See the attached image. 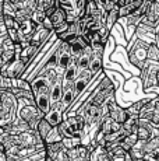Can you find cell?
Instances as JSON below:
<instances>
[{
  "label": "cell",
  "instance_id": "24",
  "mask_svg": "<svg viewBox=\"0 0 159 161\" xmlns=\"http://www.w3.org/2000/svg\"><path fill=\"white\" fill-rule=\"evenodd\" d=\"M156 101V100H155ZM156 114H159V101H156Z\"/></svg>",
  "mask_w": 159,
  "mask_h": 161
},
{
  "label": "cell",
  "instance_id": "27",
  "mask_svg": "<svg viewBox=\"0 0 159 161\" xmlns=\"http://www.w3.org/2000/svg\"><path fill=\"white\" fill-rule=\"evenodd\" d=\"M46 161H50V160H49V158H48V157H46Z\"/></svg>",
  "mask_w": 159,
  "mask_h": 161
},
{
  "label": "cell",
  "instance_id": "8",
  "mask_svg": "<svg viewBox=\"0 0 159 161\" xmlns=\"http://www.w3.org/2000/svg\"><path fill=\"white\" fill-rule=\"evenodd\" d=\"M45 118H46V120L50 123L52 126H53V128H59V126L63 123V120L66 119V115H64V111L62 108V104H60V105H54V107L50 109V112H49Z\"/></svg>",
  "mask_w": 159,
  "mask_h": 161
},
{
  "label": "cell",
  "instance_id": "26",
  "mask_svg": "<svg viewBox=\"0 0 159 161\" xmlns=\"http://www.w3.org/2000/svg\"><path fill=\"white\" fill-rule=\"evenodd\" d=\"M155 100H156V101H159V92H158L156 95H155Z\"/></svg>",
  "mask_w": 159,
  "mask_h": 161
},
{
  "label": "cell",
  "instance_id": "5",
  "mask_svg": "<svg viewBox=\"0 0 159 161\" xmlns=\"http://www.w3.org/2000/svg\"><path fill=\"white\" fill-rule=\"evenodd\" d=\"M106 108H108L109 116H110L113 120H116L117 123H120L121 126H123L128 120V118H130L127 114V111H126V108L120 107V105L117 104V101H116V98H113V100L109 101V103L106 104Z\"/></svg>",
  "mask_w": 159,
  "mask_h": 161
},
{
  "label": "cell",
  "instance_id": "6",
  "mask_svg": "<svg viewBox=\"0 0 159 161\" xmlns=\"http://www.w3.org/2000/svg\"><path fill=\"white\" fill-rule=\"evenodd\" d=\"M45 151H46V157L50 161H67V148L63 144V142L54 144H46Z\"/></svg>",
  "mask_w": 159,
  "mask_h": 161
},
{
  "label": "cell",
  "instance_id": "18",
  "mask_svg": "<svg viewBox=\"0 0 159 161\" xmlns=\"http://www.w3.org/2000/svg\"><path fill=\"white\" fill-rule=\"evenodd\" d=\"M140 128V116H130L128 120L123 125V130L127 135H137Z\"/></svg>",
  "mask_w": 159,
  "mask_h": 161
},
{
  "label": "cell",
  "instance_id": "23",
  "mask_svg": "<svg viewBox=\"0 0 159 161\" xmlns=\"http://www.w3.org/2000/svg\"><path fill=\"white\" fill-rule=\"evenodd\" d=\"M148 60L159 63V46L155 42H151L148 48Z\"/></svg>",
  "mask_w": 159,
  "mask_h": 161
},
{
  "label": "cell",
  "instance_id": "2",
  "mask_svg": "<svg viewBox=\"0 0 159 161\" xmlns=\"http://www.w3.org/2000/svg\"><path fill=\"white\" fill-rule=\"evenodd\" d=\"M148 48L149 44L142 39L137 38V39H131L130 44L127 45V56L130 63L136 67L137 70L141 72V69L144 67V64L148 60Z\"/></svg>",
  "mask_w": 159,
  "mask_h": 161
},
{
  "label": "cell",
  "instance_id": "9",
  "mask_svg": "<svg viewBox=\"0 0 159 161\" xmlns=\"http://www.w3.org/2000/svg\"><path fill=\"white\" fill-rule=\"evenodd\" d=\"M103 55H105V51H96L94 52V58L91 60L90 64V72L94 74V77L102 76L103 74Z\"/></svg>",
  "mask_w": 159,
  "mask_h": 161
},
{
  "label": "cell",
  "instance_id": "21",
  "mask_svg": "<svg viewBox=\"0 0 159 161\" xmlns=\"http://www.w3.org/2000/svg\"><path fill=\"white\" fill-rule=\"evenodd\" d=\"M119 20H120V14H119V7L116 6V7L110 11V13L106 15V23H105V25L108 27L109 31H112L113 27H115L116 24L119 23Z\"/></svg>",
  "mask_w": 159,
  "mask_h": 161
},
{
  "label": "cell",
  "instance_id": "16",
  "mask_svg": "<svg viewBox=\"0 0 159 161\" xmlns=\"http://www.w3.org/2000/svg\"><path fill=\"white\" fill-rule=\"evenodd\" d=\"M144 4V0H131L130 3L126 6V7L119 8V14H120V18H127L130 17L131 14H134L140 7Z\"/></svg>",
  "mask_w": 159,
  "mask_h": 161
},
{
  "label": "cell",
  "instance_id": "19",
  "mask_svg": "<svg viewBox=\"0 0 159 161\" xmlns=\"http://www.w3.org/2000/svg\"><path fill=\"white\" fill-rule=\"evenodd\" d=\"M138 143H140V140H138V136L137 135H127L126 137L120 142V146L123 147L127 153H130V151L133 150Z\"/></svg>",
  "mask_w": 159,
  "mask_h": 161
},
{
  "label": "cell",
  "instance_id": "12",
  "mask_svg": "<svg viewBox=\"0 0 159 161\" xmlns=\"http://www.w3.org/2000/svg\"><path fill=\"white\" fill-rule=\"evenodd\" d=\"M69 45H70V52H71V55L74 56V59H78L85 52V49L90 46L88 42L84 39V36H77V38L70 42Z\"/></svg>",
  "mask_w": 159,
  "mask_h": 161
},
{
  "label": "cell",
  "instance_id": "22",
  "mask_svg": "<svg viewBox=\"0 0 159 161\" xmlns=\"http://www.w3.org/2000/svg\"><path fill=\"white\" fill-rule=\"evenodd\" d=\"M64 140V137L62 136V133H60L59 128H53V130L50 132V135L48 136V139L45 140V143L46 144H54V143H62Z\"/></svg>",
  "mask_w": 159,
  "mask_h": 161
},
{
  "label": "cell",
  "instance_id": "25",
  "mask_svg": "<svg viewBox=\"0 0 159 161\" xmlns=\"http://www.w3.org/2000/svg\"><path fill=\"white\" fill-rule=\"evenodd\" d=\"M156 84H158V88H159V72H158V76H156Z\"/></svg>",
  "mask_w": 159,
  "mask_h": 161
},
{
  "label": "cell",
  "instance_id": "15",
  "mask_svg": "<svg viewBox=\"0 0 159 161\" xmlns=\"http://www.w3.org/2000/svg\"><path fill=\"white\" fill-rule=\"evenodd\" d=\"M50 21H52V24H53V27H54V30H57L59 27H62L64 25V24L67 23V13L63 10L62 7H60V4L56 7V10H54V13L50 15Z\"/></svg>",
  "mask_w": 159,
  "mask_h": 161
},
{
  "label": "cell",
  "instance_id": "3",
  "mask_svg": "<svg viewBox=\"0 0 159 161\" xmlns=\"http://www.w3.org/2000/svg\"><path fill=\"white\" fill-rule=\"evenodd\" d=\"M158 72H159V63L152 62V60H146V63L144 64V67L141 69V73H140L142 88L145 90V91L156 90L159 92V88H158V84H156Z\"/></svg>",
  "mask_w": 159,
  "mask_h": 161
},
{
  "label": "cell",
  "instance_id": "17",
  "mask_svg": "<svg viewBox=\"0 0 159 161\" xmlns=\"http://www.w3.org/2000/svg\"><path fill=\"white\" fill-rule=\"evenodd\" d=\"M78 74H80V72H78L77 66H75V63H74L71 67H69V69H67L66 72H64V74H63V87H71V86H74Z\"/></svg>",
  "mask_w": 159,
  "mask_h": 161
},
{
  "label": "cell",
  "instance_id": "20",
  "mask_svg": "<svg viewBox=\"0 0 159 161\" xmlns=\"http://www.w3.org/2000/svg\"><path fill=\"white\" fill-rule=\"evenodd\" d=\"M53 130V126L50 125V123L46 120V118H44V119L39 122V125H38V128H36V132L39 133V136L42 137V140H46L48 139V136L50 135V132Z\"/></svg>",
  "mask_w": 159,
  "mask_h": 161
},
{
  "label": "cell",
  "instance_id": "7",
  "mask_svg": "<svg viewBox=\"0 0 159 161\" xmlns=\"http://www.w3.org/2000/svg\"><path fill=\"white\" fill-rule=\"evenodd\" d=\"M94 74L90 72V70H84L78 74L77 80H75V84H74V88H75V95H77V101L80 97H82L85 90H88L90 84L94 81Z\"/></svg>",
  "mask_w": 159,
  "mask_h": 161
},
{
  "label": "cell",
  "instance_id": "14",
  "mask_svg": "<svg viewBox=\"0 0 159 161\" xmlns=\"http://www.w3.org/2000/svg\"><path fill=\"white\" fill-rule=\"evenodd\" d=\"M91 161H113V157L110 156L105 146H98L91 151Z\"/></svg>",
  "mask_w": 159,
  "mask_h": 161
},
{
  "label": "cell",
  "instance_id": "10",
  "mask_svg": "<svg viewBox=\"0 0 159 161\" xmlns=\"http://www.w3.org/2000/svg\"><path fill=\"white\" fill-rule=\"evenodd\" d=\"M63 95H64V87H63V77H60L56 83H53L50 90V100L52 105H60L63 101ZM52 107V108H53Z\"/></svg>",
  "mask_w": 159,
  "mask_h": 161
},
{
  "label": "cell",
  "instance_id": "11",
  "mask_svg": "<svg viewBox=\"0 0 159 161\" xmlns=\"http://www.w3.org/2000/svg\"><path fill=\"white\" fill-rule=\"evenodd\" d=\"M92 58H94V49L91 48V46H88V48L85 49L84 53H82L78 59H75V66H77L80 73L90 69V64H91Z\"/></svg>",
  "mask_w": 159,
  "mask_h": 161
},
{
  "label": "cell",
  "instance_id": "4",
  "mask_svg": "<svg viewBox=\"0 0 159 161\" xmlns=\"http://www.w3.org/2000/svg\"><path fill=\"white\" fill-rule=\"evenodd\" d=\"M18 118H21L23 120H25L32 130H36L39 122L44 119L45 115L38 109V107H36L35 104H32V105H20Z\"/></svg>",
  "mask_w": 159,
  "mask_h": 161
},
{
  "label": "cell",
  "instance_id": "1",
  "mask_svg": "<svg viewBox=\"0 0 159 161\" xmlns=\"http://www.w3.org/2000/svg\"><path fill=\"white\" fill-rule=\"evenodd\" d=\"M20 103L11 91H0V128L13 123L18 118Z\"/></svg>",
  "mask_w": 159,
  "mask_h": 161
},
{
  "label": "cell",
  "instance_id": "13",
  "mask_svg": "<svg viewBox=\"0 0 159 161\" xmlns=\"http://www.w3.org/2000/svg\"><path fill=\"white\" fill-rule=\"evenodd\" d=\"M155 111H156V101L155 98H151L141 109L140 112V120H145V122H152V118L155 115Z\"/></svg>",
  "mask_w": 159,
  "mask_h": 161
}]
</instances>
